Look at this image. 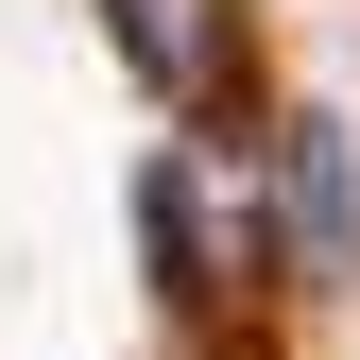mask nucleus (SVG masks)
<instances>
[{
	"label": "nucleus",
	"mask_w": 360,
	"mask_h": 360,
	"mask_svg": "<svg viewBox=\"0 0 360 360\" xmlns=\"http://www.w3.org/2000/svg\"><path fill=\"white\" fill-rule=\"evenodd\" d=\"M103 34L155 103H223V0H103Z\"/></svg>",
	"instance_id": "2"
},
{
	"label": "nucleus",
	"mask_w": 360,
	"mask_h": 360,
	"mask_svg": "<svg viewBox=\"0 0 360 360\" xmlns=\"http://www.w3.org/2000/svg\"><path fill=\"white\" fill-rule=\"evenodd\" d=\"M275 223H292V275H360V189H343V120H292V138H275Z\"/></svg>",
	"instance_id": "1"
}]
</instances>
